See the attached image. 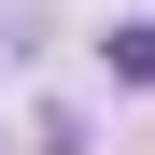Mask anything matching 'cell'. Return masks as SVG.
I'll use <instances>...</instances> for the list:
<instances>
[{
    "instance_id": "obj_1",
    "label": "cell",
    "mask_w": 155,
    "mask_h": 155,
    "mask_svg": "<svg viewBox=\"0 0 155 155\" xmlns=\"http://www.w3.org/2000/svg\"><path fill=\"white\" fill-rule=\"evenodd\" d=\"M113 85H155V14H127V28H113Z\"/></svg>"
}]
</instances>
